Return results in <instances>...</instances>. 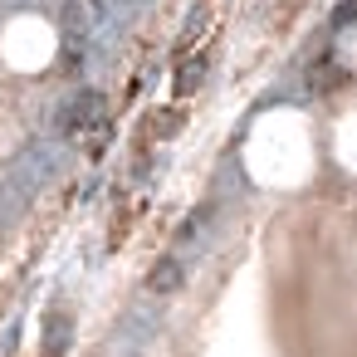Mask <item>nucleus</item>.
<instances>
[{"label":"nucleus","instance_id":"obj_1","mask_svg":"<svg viewBox=\"0 0 357 357\" xmlns=\"http://www.w3.org/2000/svg\"><path fill=\"white\" fill-rule=\"evenodd\" d=\"M103 113H108V108H103V98H98L93 89H84V93L74 98V108L64 113V132H79V128H98V123H103Z\"/></svg>","mask_w":357,"mask_h":357},{"label":"nucleus","instance_id":"obj_2","mask_svg":"<svg viewBox=\"0 0 357 357\" xmlns=\"http://www.w3.org/2000/svg\"><path fill=\"white\" fill-rule=\"evenodd\" d=\"M93 25H98V6H93V0H69V6H64V35L69 40H79Z\"/></svg>","mask_w":357,"mask_h":357},{"label":"nucleus","instance_id":"obj_8","mask_svg":"<svg viewBox=\"0 0 357 357\" xmlns=\"http://www.w3.org/2000/svg\"><path fill=\"white\" fill-rule=\"evenodd\" d=\"M64 323H69V318H59V313L45 318V352H64V347H69V328H64Z\"/></svg>","mask_w":357,"mask_h":357},{"label":"nucleus","instance_id":"obj_10","mask_svg":"<svg viewBox=\"0 0 357 357\" xmlns=\"http://www.w3.org/2000/svg\"><path fill=\"white\" fill-rule=\"evenodd\" d=\"M333 25L342 30V25H352V0H342V6H337V15H333Z\"/></svg>","mask_w":357,"mask_h":357},{"label":"nucleus","instance_id":"obj_4","mask_svg":"<svg viewBox=\"0 0 357 357\" xmlns=\"http://www.w3.org/2000/svg\"><path fill=\"white\" fill-rule=\"evenodd\" d=\"M201 84H206V59H201V54L176 59V98H191Z\"/></svg>","mask_w":357,"mask_h":357},{"label":"nucleus","instance_id":"obj_7","mask_svg":"<svg viewBox=\"0 0 357 357\" xmlns=\"http://www.w3.org/2000/svg\"><path fill=\"white\" fill-rule=\"evenodd\" d=\"M181 132V108H157L152 118H147V137L152 142H167V137H176Z\"/></svg>","mask_w":357,"mask_h":357},{"label":"nucleus","instance_id":"obj_5","mask_svg":"<svg viewBox=\"0 0 357 357\" xmlns=\"http://www.w3.org/2000/svg\"><path fill=\"white\" fill-rule=\"evenodd\" d=\"M347 84V69H337L333 59H318L313 69H308V89L313 93H333V89H342Z\"/></svg>","mask_w":357,"mask_h":357},{"label":"nucleus","instance_id":"obj_3","mask_svg":"<svg viewBox=\"0 0 357 357\" xmlns=\"http://www.w3.org/2000/svg\"><path fill=\"white\" fill-rule=\"evenodd\" d=\"M206 20H211V6L201 0V6H191V20H186V30H181V40H176V50H172V59H186V54H196V40H201V30H206Z\"/></svg>","mask_w":357,"mask_h":357},{"label":"nucleus","instance_id":"obj_6","mask_svg":"<svg viewBox=\"0 0 357 357\" xmlns=\"http://www.w3.org/2000/svg\"><path fill=\"white\" fill-rule=\"evenodd\" d=\"M147 289H152V294H176V289H181V264H176V259H157L152 274H147Z\"/></svg>","mask_w":357,"mask_h":357},{"label":"nucleus","instance_id":"obj_9","mask_svg":"<svg viewBox=\"0 0 357 357\" xmlns=\"http://www.w3.org/2000/svg\"><path fill=\"white\" fill-rule=\"evenodd\" d=\"M123 230H128V211H118V215H113V230H108V245H118V240H123Z\"/></svg>","mask_w":357,"mask_h":357}]
</instances>
